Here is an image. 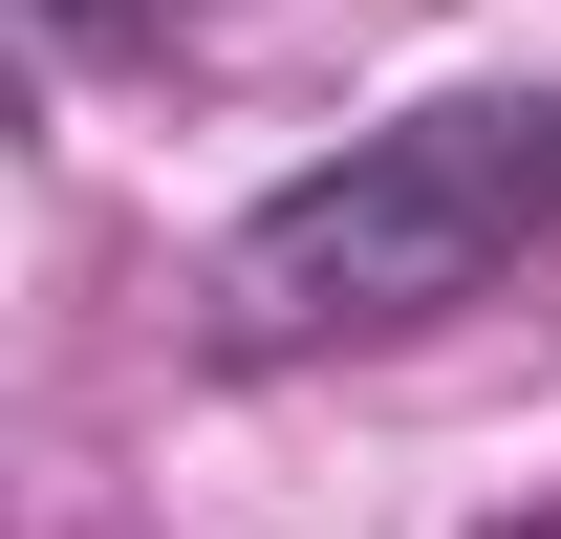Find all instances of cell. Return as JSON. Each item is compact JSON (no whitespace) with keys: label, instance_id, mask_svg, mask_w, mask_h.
<instances>
[{"label":"cell","instance_id":"6da1fadb","mask_svg":"<svg viewBox=\"0 0 561 539\" xmlns=\"http://www.w3.org/2000/svg\"><path fill=\"white\" fill-rule=\"evenodd\" d=\"M561 238V87H432L389 130H346L324 173H280L195 280L216 367H324V345L454 324L476 280H518Z\"/></svg>","mask_w":561,"mask_h":539},{"label":"cell","instance_id":"7a4b0ae2","mask_svg":"<svg viewBox=\"0 0 561 539\" xmlns=\"http://www.w3.org/2000/svg\"><path fill=\"white\" fill-rule=\"evenodd\" d=\"M66 66H151V44H195V0H22Z\"/></svg>","mask_w":561,"mask_h":539}]
</instances>
